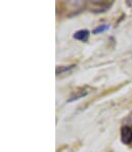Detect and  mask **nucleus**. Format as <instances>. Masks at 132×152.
<instances>
[{
    "label": "nucleus",
    "mask_w": 132,
    "mask_h": 152,
    "mask_svg": "<svg viewBox=\"0 0 132 152\" xmlns=\"http://www.w3.org/2000/svg\"><path fill=\"white\" fill-rule=\"evenodd\" d=\"M121 140L124 144L130 145L132 142V127L124 126L121 129Z\"/></svg>",
    "instance_id": "nucleus-1"
},
{
    "label": "nucleus",
    "mask_w": 132,
    "mask_h": 152,
    "mask_svg": "<svg viewBox=\"0 0 132 152\" xmlns=\"http://www.w3.org/2000/svg\"><path fill=\"white\" fill-rule=\"evenodd\" d=\"M75 67V65H71V66H62V67H57V75L62 74V73L66 72V71H69L70 69H72Z\"/></svg>",
    "instance_id": "nucleus-5"
},
{
    "label": "nucleus",
    "mask_w": 132,
    "mask_h": 152,
    "mask_svg": "<svg viewBox=\"0 0 132 152\" xmlns=\"http://www.w3.org/2000/svg\"><path fill=\"white\" fill-rule=\"evenodd\" d=\"M110 30V25H107V24H104V25H100L98 27H96L94 30L92 31L93 34H100V33H104L106 32V31Z\"/></svg>",
    "instance_id": "nucleus-4"
},
{
    "label": "nucleus",
    "mask_w": 132,
    "mask_h": 152,
    "mask_svg": "<svg viewBox=\"0 0 132 152\" xmlns=\"http://www.w3.org/2000/svg\"><path fill=\"white\" fill-rule=\"evenodd\" d=\"M89 31L86 30V29H83V30H79L77 31V32L74 33L73 35V38L76 40H80V41H87V39H88L89 37Z\"/></svg>",
    "instance_id": "nucleus-2"
},
{
    "label": "nucleus",
    "mask_w": 132,
    "mask_h": 152,
    "mask_svg": "<svg viewBox=\"0 0 132 152\" xmlns=\"http://www.w3.org/2000/svg\"><path fill=\"white\" fill-rule=\"evenodd\" d=\"M76 93H77V94H75V95L72 96V97H71L70 99L68 100L69 103L74 102V101H77V100H79L80 98L86 97V96L89 94V91H76Z\"/></svg>",
    "instance_id": "nucleus-3"
}]
</instances>
